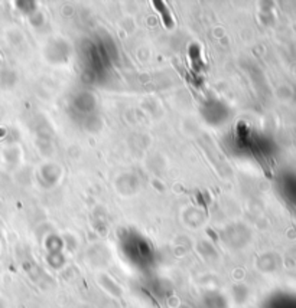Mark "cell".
<instances>
[{
	"label": "cell",
	"instance_id": "6da1fadb",
	"mask_svg": "<svg viewBox=\"0 0 296 308\" xmlns=\"http://www.w3.org/2000/svg\"><path fill=\"white\" fill-rule=\"evenodd\" d=\"M153 6H156V10L160 13L162 20H163V25H165L168 29H171V28L174 26V19H172V15H171L168 8L165 6V3H163V2H153Z\"/></svg>",
	"mask_w": 296,
	"mask_h": 308
}]
</instances>
